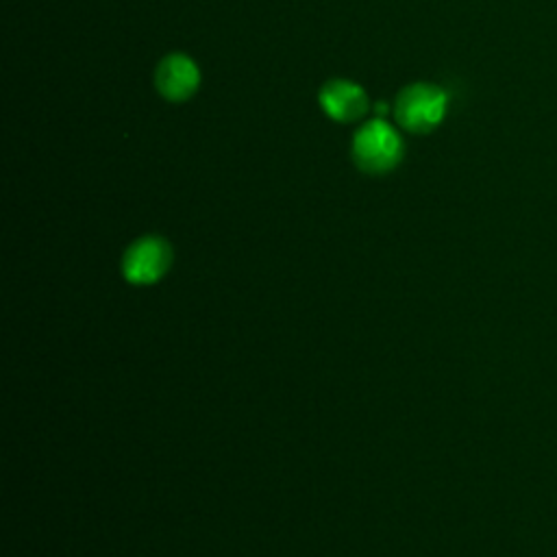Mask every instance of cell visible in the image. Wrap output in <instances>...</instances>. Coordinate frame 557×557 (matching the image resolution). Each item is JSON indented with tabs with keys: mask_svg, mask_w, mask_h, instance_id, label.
Masks as SVG:
<instances>
[{
	"mask_svg": "<svg viewBox=\"0 0 557 557\" xmlns=\"http://www.w3.org/2000/svg\"><path fill=\"white\" fill-rule=\"evenodd\" d=\"M318 101L320 107L325 109V114L331 120L342 122V125L357 122L368 111V94L360 83L349 79L327 81L318 94Z\"/></svg>",
	"mask_w": 557,
	"mask_h": 557,
	"instance_id": "5",
	"label": "cell"
},
{
	"mask_svg": "<svg viewBox=\"0 0 557 557\" xmlns=\"http://www.w3.org/2000/svg\"><path fill=\"white\" fill-rule=\"evenodd\" d=\"M405 153L403 138L390 122L370 120L353 138V159L368 175H386L401 164Z\"/></svg>",
	"mask_w": 557,
	"mask_h": 557,
	"instance_id": "1",
	"label": "cell"
},
{
	"mask_svg": "<svg viewBox=\"0 0 557 557\" xmlns=\"http://www.w3.org/2000/svg\"><path fill=\"white\" fill-rule=\"evenodd\" d=\"M170 266V246L162 238H142L125 255V277L135 286H151Z\"/></svg>",
	"mask_w": 557,
	"mask_h": 557,
	"instance_id": "4",
	"label": "cell"
},
{
	"mask_svg": "<svg viewBox=\"0 0 557 557\" xmlns=\"http://www.w3.org/2000/svg\"><path fill=\"white\" fill-rule=\"evenodd\" d=\"M155 85L170 103H185L201 85V70L196 61L183 53L166 55L155 70Z\"/></svg>",
	"mask_w": 557,
	"mask_h": 557,
	"instance_id": "3",
	"label": "cell"
},
{
	"mask_svg": "<svg viewBox=\"0 0 557 557\" xmlns=\"http://www.w3.org/2000/svg\"><path fill=\"white\" fill-rule=\"evenodd\" d=\"M447 92L431 83H412L396 96L394 120L410 133H429L447 114Z\"/></svg>",
	"mask_w": 557,
	"mask_h": 557,
	"instance_id": "2",
	"label": "cell"
}]
</instances>
